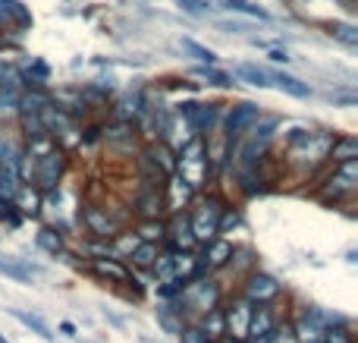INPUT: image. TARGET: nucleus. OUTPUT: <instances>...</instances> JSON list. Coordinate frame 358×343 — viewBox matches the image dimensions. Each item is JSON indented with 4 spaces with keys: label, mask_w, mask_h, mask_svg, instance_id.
I'll use <instances>...</instances> for the list:
<instances>
[{
    "label": "nucleus",
    "mask_w": 358,
    "mask_h": 343,
    "mask_svg": "<svg viewBox=\"0 0 358 343\" xmlns=\"http://www.w3.org/2000/svg\"><path fill=\"white\" fill-rule=\"evenodd\" d=\"M223 302V290L220 284L210 274L198 277V281H189L182 287V293L173 300V309L179 312V318L189 325V321H198L201 315H208L210 309H217Z\"/></svg>",
    "instance_id": "obj_1"
},
{
    "label": "nucleus",
    "mask_w": 358,
    "mask_h": 343,
    "mask_svg": "<svg viewBox=\"0 0 358 343\" xmlns=\"http://www.w3.org/2000/svg\"><path fill=\"white\" fill-rule=\"evenodd\" d=\"M204 155H208V151H204L201 139L185 142L182 151H179L176 174H179V180H182L189 189H201L204 180H208V158H204Z\"/></svg>",
    "instance_id": "obj_2"
},
{
    "label": "nucleus",
    "mask_w": 358,
    "mask_h": 343,
    "mask_svg": "<svg viewBox=\"0 0 358 343\" xmlns=\"http://www.w3.org/2000/svg\"><path fill=\"white\" fill-rule=\"evenodd\" d=\"M283 293V284L273 274H264V271H248L245 281H242V300H248L255 309L258 306H273V300Z\"/></svg>",
    "instance_id": "obj_3"
},
{
    "label": "nucleus",
    "mask_w": 358,
    "mask_h": 343,
    "mask_svg": "<svg viewBox=\"0 0 358 343\" xmlns=\"http://www.w3.org/2000/svg\"><path fill=\"white\" fill-rule=\"evenodd\" d=\"M220 218H223V205L217 199H208L198 205L195 214H189V224H192V237L195 243L208 246L210 239L220 237Z\"/></svg>",
    "instance_id": "obj_4"
},
{
    "label": "nucleus",
    "mask_w": 358,
    "mask_h": 343,
    "mask_svg": "<svg viewBox=\"0 0 358 343\" xmlns=\"http://www.w3.org/2000/svg\"><path fill=\"white\" fill-rule=\"evenodd\" d=\"M277 123H280L277 117H267V120H258V123L248 130V139L242 142V148H239L242 167H252V164L261 158V151H264V145L271 142V136H273V130H277Z\"/></svg>",
    "instance_id": "obj_5"
},
{
    "label": "nucleus",
    "mask_w": 358,
    "mask_h": 343,
    "mask_svg": "<svg viewBox=\"0 0 358 343\" xmlns=\"http://www.w3.org/2000/svg\"><path fill=\"white\" fill-rule=\"evenodd\" d=\"M252 312H255L252 302L242 300V296H236V300L229 302L227 309H223V325H227V337H233V340H242V343H245V337H248V321H252Z\"/></svg>",
    "instance_id": "obj_6"
},
{
    "label": "nucleus",
    "mask_w": 358,
    "mask_h": 343,
    "mask_svg": "<svg viewBox=\"0 0 358 343\" xmlns=\"http://www.w3.org/2000/svg\"><path fill=\"white\" fill-rule=\"evenodd\" d=\"M258 120H261L258 104H252V101H242V104H236L233 111H229V120H227L229 142H233V139H239V136H245V132L252 130Z\"/></svg>",
    "instance_id": "obj_7"
},
{
    "label": "nucleus",
    "mask_w": 358,
    "mask_h": 343,
    "mask_svg": "<svg viewBox=\"0 0 358 343\" xmlns=\"http://www.w3.org/2000/svg\"><path fill=\"white\" fill-rule=\"evenodd\" d=\"M60 170H63L60 151H50V155H44V158H35V186L41 189V192H50V189L57 186V180H60Z\"/></svg>",
    "instance_id": "obj_8"
},
{
    "label": "nucleus",
    "mask_w": 358,
    "mask_h": 343,
    "mask_svg": "<svg viewBox=\"0 0 358 343\" xmlns=\"http://www.w3.org/2000/svg\"><path fill=\"white\" fill-rule=\"evenodd\" d=\"M280 325V315L273 312V306H258L252 312V321H248V337L245 343H255L261 337H267V334H273Z\"/></svg>",
    "instance_id": "obj_9"
},
{
    "label": "nucleus",
    "mask_w": 358,
    "mask_h": 343,
    "mask_svg": "<svg viewBox=\"0 0 358 343\" xmlns=\"http://www.w3.org/2000/svg\"><path fill=\"white\" fill-rule=\"evenodd\" d=\"M233 255H236V249H233V243L229 239H210L208 246H204V252H201V262H204V268H208V274L210 271H220V268H227L229 262H233Z\"/></svg>",
    "instance_id": "obj_10"
},
{
    "label": "nucleus",
    "mask_w": 358,
    "mask_h": 343,
    "mask_svg": "<svg viewBox=\"0 0 358 343\" xmlns=\"http://www.w3.org/2000/svg\"><path fill=\"white\" fill-rule=\"evenodd\" d=\"M88 271L104 277L107 284H129L132 281V271L126 268V262H117V258H92Z\"/></svg>",
    "instance_id": "obj_11"
},
{
    "label": "nucleus",
    "mask_w": 358,
    "mask_h": 343,
    "mask_svg": "<svg viewBox=\"0 0 358 343\" xmlns=\"http://www.w3.org/2000/svg\"><path fill=\"white\" fill-rule=\"evenodd\" d=\"M164 239H170V249H176V252H192L195 249V237H192V224H189V214H176L173 218V224L167 227V237Z\"/></svg>",
    "instance_id": "obj_12"
},
{
    "label": "nucleus",
    "mask_w": 358,
    "mask_h": 343,
    "mask_svg": "<svg viewBox=\"0 0 358 343\" xmlns=\"http://www.w3.org/2000/svg\"><path fill=\"white\" fill-rule=\"evenodd\" d=\"M82 218H85V227H88V233H92V237H98V239H113L117 237V224H113L110 218H107L104 211H98V208H88L85 214H82Z\"/></svg>",
    "instance_id": "obj_13"
},
{
    "label": "nucleus",
    "mask_w": 358,
    "mask_h": 343,
    "mask_svg": "<svg viewBox=\"0 0 358 343\" xmlns=\"http://www.w3.org/2000/svg\"><path fill=\"white\" fill-rule=\"evenodd\" d=\"M157 255H161V246L138 243L126 262H132V268H136V271H151V268H155V262H157Z\"/></svg>",
    "instance_id": "obj_14"
},
{
    "label": "nucleus",
    "mask_w": 358,
    "mask_h": 343,
    "mask_svg": "<svg viewBox=\"0 0 358 343\" xmlns=\"http://www.w3.org/2000/svg\"><path fill=\"white\" fill-rule=\"evenodd\" d=\"M195 325L201 328V331L208 334L210 340H220V337H227V325H223V306L210 309V312H208V315H201V318H198Z\"/></svg>",
    "instance_id": "obj_15"
},
{
    "label": "nucleus",
    "mask_w": 358,
    "mask_h": 343,
    "mask_svg": "<svg viewBox=\"0 0 358 343\" xmlns=\"http://www.w3.org/2000/svg\"><path fill=\"white\" fill-rule=\"evenodd\" d=\"M267 79L273 82V85L280 88V92H286V94H292V98H308V85L305 82H299L296 76H286V73H267Z\"/></svg>",
    "instance_id": "obj_16"
},
{
    "label": "nucleus",
    "mask_w": 358,
    "mask_h": 343,
    "mask_svg": "<svg viewBox=\"0 0 358 343\" xmlns=\"http://www.w3.org/2000/svg\"><path fill=\"white\" fill-rule=\"evenodd\" d=\"M10 315H13V318L19 321V325H25V328H29L31 334H38V337H41V340H48V343L54 340V334H50V328L44 325V321L38 318V315H31V312H22V309H10Z\"/></svg>",
    "instance_id": "obj_17"
},
{
    "label": "nucleus",
    "mask_w": 358,
    "mask_h": 343,
    "mask_svg": "<svg viewBox=\"0 0 358 343\" xmlns=\"http://www.w3.org/2000/svg\"><path fill=\"white\" fill-rule=\"evenodd\" d=\"M35 243H38V249H44L48 255H54V258L63 255V249H66V246H63V237L54 230V227H41L38 237H35Z\"/></svg>",
    "instance_id": "obj_18"
},
{
    "label": "nucleus",
    "mask_w": 358,
    "mask_h": 343,
    "mask_svg": "<svg viewBox=\"0 0 358 343\" xmlns=\"http://www.w3.org/2000/svg\"><path fill=\"white\" fill-rule=\"evenodd\" d=\"M157 325H161L167 334H176V337H179V331H182L185 321L179 318V312L173 309V302H164V306L157 309Z\"/></svg>",
    "instance_id": "obj_19"
},
{
    "label": "nucleus",
    "mask_w": 358,
    "mask_h": 343,
    "mask_svg": "<svg viewBox=\"0 0 358 343\" xmlns=\"http://www.w3.org/2000/svg\"><path fill=\"white\" fill-rule=\"evenodd\" d=\"M136 237L142 239V243L161 246V243H164V237H167V224H164V220H145V224L136 230Z\"/></svg>",
    "instance_id": "obj_20"
},
{
    "label": "nucleus",
    "mask_w": 358,
    "mask_h": 343,
    "mask_svg": "<svg viewBox=\"0 0 358 343\" xmlns=\"http://www.w3.org/2000/svg\"><path fill=\"white\" fill-rule=\"evenodd\" d=\"M236 76H239L242 82H248V85H255V88H267V85H271V82H267V69H258V66H252V63L236 66Z\"/></svg>",
    "instance_id": "obj_21"
},
{
    "label": "nucleus",
    "mask_w": 358,
    "mask_h": 343,
    "mask_svg": "<svg viewBox=\"0 0 358 343\" xmlns=\"http://www.w3.org/2000/svg\"><path fill=\"white\" fill-rule=\"evenodd\" d=\"M0 274L13 277V281H19V284H29L31 277L38 274V268H29V265H22V262H0Z\"/></svg>",
    "instance_id": "obj_22"
},
{
    "label": "nucleus",
    "mask_w": 358,
    "mask_h": 343,
    "mask_svg": "<svg viewBox=\"0 0 358 343\" xmlns=\"http://www.w3.org/2000/svg\"><path fill=\"white\" fill-rule=\"evenodd\" d=\"M167 186H170V195H167V208H173V211L179 214V208H182V205H185V202H189L192 189H189V186H185V183H182V180H179V176H176V180H173V183H167Z\"/></svg>",
    "instance_id": "obj_23"
},
{
    "label": "nucleus",
    "mask_w": 358,
    "mask_h": 343,
    "mask_svg": "<svg viewBox=\"0 0 358 343\" xmlns=\"http://www.w3.org/2000/svg\"><path fill=\"white\" fill-rule=\"evenodd\" d=\"M324 343H355V334H352V328H349V321L346 325H330V328H324Z\"/></svg>",
    "instance_id": "obj_24"
},
{
    "label": "nucleus",
    "mask_w": 358,
    "mask_h": 343,
    "mask_svg": "<svg viewBox=\"0 0 358 343\" xmlns=\"http://www.w3.org/2000/svg\"><path fill=\"white\" fill-rule=\"evenodd\" d=\"M179 48H182V50H189L192 57H198V60H201V63H208V66L217 60V54H214V50H210V48H204V44H198V41H192V38H182V41H179Z\"/></svg>",
    "instance_id": "obj_25"
},
{
    "label": "nucleus",
    "mask_w": 358,
    "mask_h": 343,
    "mask_svg": "<svg viewBox=\"0 0 358 343\" xmlns=\"http://www.w3.org/2000/svg\"><path fill=\"white\" fill-rule=\"evenodd\" d=\"M330 35H334L336 41L349 44V48H355V44H358V29H355V25H349V22H334V25H330Z\"/></svg>",
    "instance_id": "obj_26"
},
{
    "label": "nucleus",
    "mask_w": 358,
    "mask_h": 343,
    "mask_svg": "<svg viewBox=\"0 0 358 343\" xmlns=\"http://www.w3.org/2000/svg\"><path fill=\"white\" fill-rule=\"evenodd\" d=\"M195 76H198V79H208L210 85H233V79H229L223 69H214V66H198Z\"/></svg>",
    "instance_id": "obj_27"
},
{
    "label": "nucleus",
    "mask_w": 358,
    "mask_h": 343,
    "mask_svg": "<svg viewBox=\"0 0 358 343\" xmlns=\"http://www.w3.org/2000/svg\"><path fill=\"white\" fill-rule=\"evenodd\" d=\"M179 343H214V340H210L195 321H189V325H182V331H179Z\"/></svg>",
    "instance_id": "obj_28"
},
{
    "label": "nucleus",
    "mask_w": 358,
    "mask_h": 343,
    "mask_svg": "<svg viewBox=\"0 0 358 343\" xmlns=\"http://www.w3.org/2000/svg\"><path fill=\"white\" fill-rule=\"evenodd\" d=\"M227 10L245 13V16H255V19H267V10H261V6H255V4H248V0H227Z\"/></svg>",
    "instance_id": "obj_29"
},
{
    "label": "nucleus",
    "mask_w": 358,
    "mask_h": 343,
    "mask_svg": "<svg viewBox=\"0 0 358 343\" xmlns=\"http://www.w3.org/2000/svg\"><path fill=\"white\" fill-rule=\"evenodd\" d=\"M0 220H3V224H10V227H19V214H16V205H13L10 199H0Z\"/></svg>",
    "instance_id": "obj_30"
},
{
    "label": "nucleus",
    "mask_w": 358,
    "mask_h": 343,
    "mask_svg": "<svg viewBox=\"0 0 358 343\" xmlns=\"http://www.w3.org/2000/svg\"><path fill=\"white\" fill-rule=\"evenodd\" d=\"M19 202H22V208L19 211L22 214H38V192H29V189H19Z\"/></svg>",
    "instance_id": "obj_31"
},
{
    "label": "nucleus",
    "mask_w": 358,
    "mask_h": 343,
    "mask_svg": "<svg viewBox=\"0 0 358 343\" xmlns=\"http://www.w3.org/2000/svg\"><path fill=\"white\" fill-rule=\"evenodd\" d=\"M334 158H336V161H355V142H352V139L334 145Z\"/></svg>",
    "instance_id": "obj_32"
},
{
    "label": "nucleus",
    "mask_w": 358,
    "mask_h": 343,
    "mask_svg": "<svg viewBox=\"0 0 358 343\" xmlns=\"http://www.w3.org/2000/svg\"><path fill=\"white\" fill-rule=\"evenodd\" d=\"M176 4L182 6L189 16H201V13H204V0H176Z\"/></svg>",
    "instance_id": "obj_33"
},
{
    "label": "nucleus",
    "mask_w": 358,
    "mask_h": 343,
    "mask_svg": "<svg viewBox=\"0 0 358 343\" xmlns=\"http://www.w3.org/2000/svg\"><path fill=\"white\" fill-rule=\"evenodd\" d=\"M60 331H63V334H66V337H76V328H73V325H69V321H63V325H60Z\"/></svg>",
    "instance_id": "obj_34"
},
{
    "label": "nucleus",
    "mask_w": 358,
    "mask_h": 343,
    "mask_svg": "<svg viewBox=\"0 0 358 343\" xmlns=\"http://www.w3.org/2000/svg\"><path fill=\"white\" fill-rule=\"evenodd\" d=\"M214 343H242V340H233V337H220V340H214Z\"/></svg>",
    "instance_id": "obj_35"
},
{
    "label": "nucleus",
    "mask_w": 358,
    "mask_h": 343,
    "mask_svg": "<svg viewBox=\"0 0 358 343\" xmlns=\"http://www.w3.org/2000/svg\"><path fill=\"white\" fill-rule=\"evenodd\" d=\"M0 343H10V340H6V337H3V334H0Z\"/></svg>",
    "instance_id": "obj_36"
},
{
    "label": "nucleus",
    "mask_w": 358,
    "mask_h": 343,
    "mask_svg": "<svg viewBox=\"0 0 358 343\" xmlns=\"http://www.w3.org/2000/svg\"><path fill=\"white\" fill-rule=\"evenodd\" d=\"M321 343H324V340H321Z\"/></svg>",
    "instance_id": "obj_37"
}]
</instances>
